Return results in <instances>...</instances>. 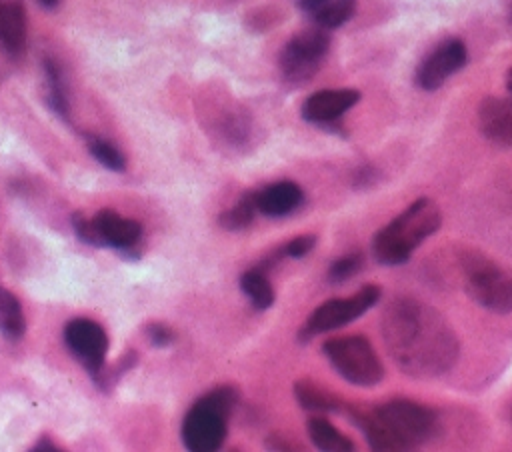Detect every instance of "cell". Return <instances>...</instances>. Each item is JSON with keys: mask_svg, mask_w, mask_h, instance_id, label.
Wrapping results in <instances>:
<instances>
[{"mask_svg": "<svg viewBox=\"0 0 512 452\" xmlns=\"http://www.w3.org/2000/svg\"><path fill=\"white\" fill-rule=\"evenodd\" d=\"M382 338L394 364L420 380L442 376L460 354L456 332L446 316L418 298L402 296L386 306Z\"/></svg>", "mask_w": 512, "mask_h": 452, "instance_id": "1", "label": "cell"}, {"mask_svg": "<svg viewBox=\"0 0 512 452\" xmlns=\"http://www.w3.org/2000/svg\"><path fill=\"white\" fill-rule=\"evenodd\" d=\"M348 412L372 450L392 452L418 448L440 430L438 414L408 398H392L370 410L350 408Z\"/></svg>", "mask_w": 512, "mask_h": 452, "instance_id": "2", "label": "cell"}, {"mask_svg": "<svg viewBox=\"0 0 512 452\" xmlns=\"http://www.w3.org/2000/svg\"><path fill=\"white\" fill-rule=\"evenodd\" d=\"M442 224L440 208L430 198H418L384 224L372 238V254L380 264L398 266Z\"/></svg>", "mask_w": 512, "mask_h": 452, "instance_id": "3", "label": "cell"}, {"mask_svg": "<svg viewBox=\"0 0 512 452\" xmlns=\"http://www.w3.org/2000/svg\"><path fill=\"white\" fill-rule=\"evenodd\" d=\"M238 394L232 386H220L204 394L184 416L180 436L190 452H214L224 444L226 420Z\"/></svg>", "mask_w": 512, "mask_h": 452, "instance_id": "4", "label": "cell"}, {"mask_svg": "<svg viewBox=\"0 0 512 452\" xmlns=\"http://www.w3.org/2000/svg\"><path fill=\"white\" fill-rule=\"evenodd\" d=\"M466 294L494 314L512 312V274L480 252H468L460 260Z\"/></svg>", "mask_w": 512, "mask_h": 452, "instance_id": "5", "label": "cell"}, {"mask_svg": "<svg viewBox=\"0 0 512 452\" xmlns=\"http://www.w3.org/2000/svg\"><path fill=\"white\" fill-rule=\"evenodd\" d=\"M322 352L332 368L354 386H376L384 376V366L372 344L360 336H336L322 344Z\"/></svg>", "mask_w": 512, "mask_h": 452, "instance_id": "6", "label": "cell"}, {"mask_svg": "<svg viewBox=\"0 0 512 452\" xmlns=\"http://www.w3.org/2000/svg\"><path fill=\"white\" fill-rule=\"evenodd\" d=\"M378 300H380V288L376 284L362 286L356 294H352L348 298L326 300L308 316L306 324L300 330V338L310 340L318 334L338 330V328L354 322L356 318H360Z\"/></svg>", "mask_w": 512, "mask_h": 452, "instance_id": "7", "label": "cell"}, {"mask_svg": "<svg viewBox=\"0 0 512 452\" xmlns=\"http://www.w3.org/2000/svg\"><path fill=\"white\" fill-rule=\"evenodd\" d=\"M330 48V36L324 28L296 34L280 54V68L290 82H304L316 74Z\"/></svg>", "mask_w": 512, "mask_h": 452, "instance_id": "8", "label": "cell"}, {"mask_svg": "<svg viewBox=\"0 0 512 452\" xmlns=\"http://www.w3.org/2000/svg\"><path fill=\"white\" fill-rule=\"evenodd\" d=\"M64 342L92 376L102 370L108 350V336L98 322L90 318H72L64 326Z\"/></svg>", "mask_w": 512, "mask_h": 452, "instance_id": "9", "label": "cell"}, {"mask_svg": "<svg viewBox=\"0 0 512 452\" xmlns=\"http://www.w3.org/2000/svg\"><path fill=\"white\" fill-rule=\"evenodd\" d=\"M468 60V52L462 40L450 38L438 44L418 66L416 82L424 90L440 88L452 74L464 68Z\"/></svg>", "mask_w": 512, "mask_h": 452, "instance_id": "10", "label": "cell"}, {"mask_svg": "<svg viewBox=\"0 0 512 452\" xmlns=\"http://www.w3.org/2000/svg\"><path fill=\"white\" fill-rule=\"evenodd\" d=\"M360 100L352 88H330L310 94L302 104V118L312 124H330L346 114Z\"/></svg>", "mask_w": 512, "mask_h": 452, "instance_id": "11", "label": "cell"}, {"mask_svg": "<svg viewBox=\"0 0 512 452\" xmlns=\"http://www.w3.org/2000/svg\"><path fill=\"white\" fill-rule=\"evenodd\" d=\"M92 224L96 228L100 246H110L120 252L132 250L142 238L140 222L132 218H124L114 210L96 212V216L92 218Z\"/></svg>", "mask_w": 512, "mask_h": 452, "instance_id": "12", "label": "cell"}, {"mask_svg": "<svg viewBox=\"0 0 512 452\" xmlns=\"http://www.w3.org/2000/svg\"><path fill=\"white\" fill-rule=\"evenodd\" d=\"M478 124L492 144L512 148V98H486L478 106Z\"/></svg>", "mask_w": 512, "mask_h": 452, "instance_id": "13", "label": "cell"}, {"mask_svg": "<svg viewBox=\"0 0 512 452\" xmlns=\"http://www.w3.org/2000/svg\"><path fill=\"white\" fill-rule=\"evenodd\" d=\"M302 200H304V192L294 182H276L254 192L256 210L272 218L294 212L302 204Z\"/></svg>", "mask_w": 512, "mask_h": 452, "instance_id": "14", "label": "cell"}, {"mask_svg": "<svg viewBox=\"0 0 512 452\" xmlns=\"http://www.w3.org/2000/svg\"><path fill=\"white\" fill-rule=\"evenodd\" d=\"M26 44V12L20 0H0V46L18 56Z\"/></svg>", "mask_w": 512, "mask_h": 452, "instance_id": "15", "label": "cell"}, {"mask_svg": "<svg viewBox=\"0 0 512 452\" xmlns=\"http://www.w3.org/2000/svg\"><path fill=\"white\" fill-rule=\"evenodd\" d=\"M294 396L298 404L314 414H328V412H340L342 402L338 396L328 392L326 388L318 386L312 380H298L294 382Z\"/></svg>", "mask_w": 512, "mask_h": 452, "instance_id": "16", "label": "cell"}, {"mask_svg": "<svg viewBox=\"0 0 512 452\" xmlns=\"http://www.w3.org/2000/svg\"><path fill=\"white\" fill-rule=\"evenodd\" d=\"M308 428V436L312 440V444L318 450L324 452H350L354 450V442L342 434L336 426H332L322 414H316L308 420L306 424Z\"/></svg>", "mask_w": 512, "mask_h": 452, "instance_id": "17", "label": "cell"}, {"mask_svg": "<svg viewBox=\"0 0 512 452\" xmlns=\"http://www.w3.org/2000/svg\"><path fill=\"white\" fill-rule=\"evenodd\" d=\"M42 68L46 78V102L54 114L66 120L70 106H68V88H66L62 70L52 58H44Z\"/></svg>", "mask_w": 512, "mask_h": 452, "instance_id": "18", "label": "cell"}, {"mask_svg": "<svg viewBox=\"0 0 512 452\" xmlns=\"http://www.w3.org/2000/svg\"><path fill=\"white\" fill-rule=\"evenodd\" d=\"M24 330H26V320H24L22 306L18 298L12 292H8L0 282V332L8 340H18L22 338Z\"/></svg>", "mask_w": 512, "mask_h": 452, "instance_id": "19", "label": "cell"}, {"mask_svg": "<svg viewBox=\"0 0 512 452\" xmlns=\"http://www.w3.org/2000/svg\"><path fill=\"white\" fill-rule=\"evenodd\" d=\"M240 288L258 310H266L274 304V288L262 270H246L240 276Z\"/></svg>", "mask_w": 512, "mask_h": 452, "instance_id": "20", "label": "cell"}, {"mask_svg": "<svg viewBox=\"0 0 512 452\" xmlns=\"http://www.w3.org/2000/svg\"><path fill=\"white\" fill-rule=\"evenodd\" d=\"M356 12V0H328L312 18L324 30H332L348 22Z\"/></svg>", "mask_w": 512, "mask_h": 452, "instance_id": "21", "label": "cell"}, {"mask_svg": "<svg viewBox=\"0 0 512 452\" xmlns=\"http://www.w3.org/2000/svg\"><path fill=\"white\" fill-rule=\"evenodd\" d=\"M254 212H256L254 194H246L244 198H240V202L236 206H232L226 212H222L218 222L226 230H242V228H246L252 222Z\"/></svg>", "mask_w": 512, "mask_h": 452, "instance_id": "22", "label": "cell"}, {"mask_svg": "<svg viewBox=\"0 0 512 452\" xmlns=\"http://www.w3.org/2000/svg\"><path fill=\"white\" fill-rule=\"evenodd\" d=\"M88 150L108 170H112V172H124L126 170V158L112 142L92 136V138H88Z\"/></svg>", "mask_w": 512, "mask_h": 452, "instance_id": "23", "label": "cell"}, {"mask_svg": "<svg viewBox=\"0 0 512 452\" xmlns=\"http://www.w3.org/2000/svg\"><path fill=\"white\" fill-rule=\"evenodd\" d=\"M364 264V256L362 252H348L344 256H340L338 260H334L328 268V280L332 284H340V282H346L350 280L352 276H356L360 272Z\"/></svg>", "mask_w": 512, "mask_h": 452, "instance_id": "24", "label": "cell"}, {"mask_svg": "<svg viewBox=\"0 0 512 452\" xmlns=\"http://www.w3.org/2000/svg\"><path fill=\"white\" fill-rule=\"evenodd\" d=\"M314 244H316V236L302 234V236H296L290 242H286L282 254L288 258H304L314 248Z\"/></svg>", "mask_w": 512, "mask_h": 452, "instance_id": "25", "label": "cell"}, {"mask_svg": "<svg viewBox=\"0 0 512 452\" xmlns=\"http://www.w3.org/2000/svg\"><path fill=\"white\" fill-rule=\"evenodd\" d=\"M72 228L76 232V236L86 242V244H92V246H100V240H98V234H96V228L92 224V220L84 218L82 214H74L72 216Z\"/></svg>", "mask_w": 512, "mask_h": 452, "instance_id": "26", "label": "cell"}, {"mask_svg": "<svg viewBox=\"0 0 512 452\" xmlns=\"http://www.w3.org/2000/svg\"><path fill=\"white\" fill-rule=\"evenodd\" d=\"M146 338L150 340V344H154V346L162 348V346L172 344V340H174V332H172L168 326L154 322V324H148V326H146Z\"/></svg>", "mask_w": 512, "mask_h": 452, "instance_id": "27", "label": "cell"}, {"mask_svg": "<svg viewBox=\"0 0 512 452\" xmlns=\"http://www.w3.org/2000/svg\"><path fill=\"white\" fill-rule=\"evenodd\" d=\"M326 2H328V0H298V6H300L304 12H308L310 16H314Z\"/></svg>", "mask_w": 512, "mask_h": 452, "instance_id": "28", "label": "cell"}, {"mask_svg": "<svg viewBox=\"0 0 512 452\" xmlns=\"http://www.w3.org/2000/svg\"><path fill=\"white\" fill-rule=\"evenodd\" d=\"M32 450H48V452H56L58 448H56V444H54L52 440H48V438L44 436V438H40V440L36 442V446H34Z\"/></svg>", "mask_w": 512, "mask_h": 452, "instance_id": "29", "label": "cell"}, {"mask_svg": "<svg viewBox=\"0 0 512 452\" xmlns=\"http://www.w3.org/2000/svg\"><path fill=\"white\" fill-rule=\"evenodd\" d=\"M506 86H508V92L512 96V68L508 70V76H506Z\"/></svg>", "mask_w": 512, "mask_h": 452, "instance_id": "30", "label": "cell"}, {"mask_svg": "<svg viewBox=\"0 0 512 452\" xmlns=\"http://www.w3.org/2000/svg\"><path fill=\"white\" fill-rule=\"evenodd\" d=\"M42 6H46V8H52V6H56L58 4V0H38Z\"/></svg>", "mask_w": 512, "mask_h": 452, "instance_id": "31", "label": "cell"}, {"mask_svg": "<svg viewBox=\"0 0 512 452\" xmlns=\"http://www.w3.org/2000/svg\"><path fill=\"white\" fill-rule=\"evenodd\" d=\"M510 422H512V408H510Z\"/></svg>", "mask_w": 512, "mask_h": 452, "instance_id": "32", "label": "cell"}]
</instances>
